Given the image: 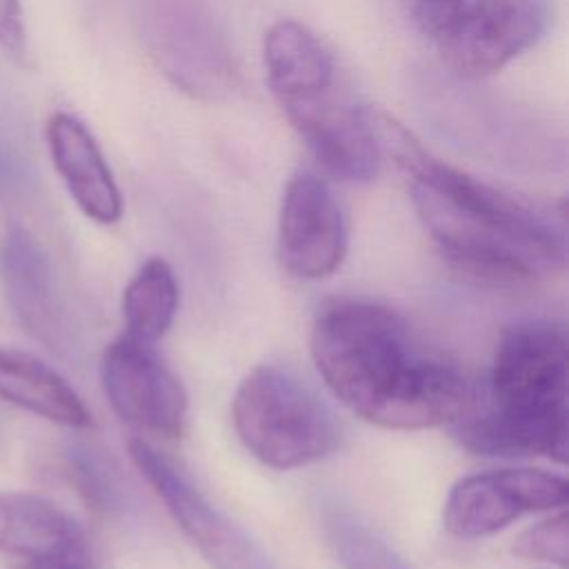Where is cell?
<instances>
[{"instance_id":"obj_1","label":"cell","mask_w":569,"mask_h":569,"mask_svg":"<svg viewBox=\"0 0 569 569\" xmlns=\"http://www.w3.org/2000/svg\"><path fill=\"white\" fill-rule=\"evenodd\" d=\"M380 149L411 176V200L438 251L465 276L489 284H529L565 267L560 220L431 156L385 113L371 116Z\"/></svg>"},{"instance_id":"obj_2","label":"cell","mask_w":569,"mask_h":569,"mask_svg":"<svg viewBox=\"0 0 569 569\" xmlns=\"http://www.w3.org/2000/svg\"><path fill=\"white\" fill-rule=\"evenodd\" d=\"M311 358L327 389L382 429L451 425L473 400L460 369L427 351L396 311L376 302L325 307L313 320Z\"/></svg>"},{"instance_id":"obj_3","label":"cell","mask_w":569,"mask_h":569,"mask_svg":"<svg viewBox=\"0 0 569 569\" xmlns=\"http://www.w3.org/2000/svg\"><path fill=\"white\" fill-rule=\"evenodd\" d=\"M478 456L567 460V336L549 320L507 327L496 345L487 402L449 425Z\"/></svg>"},{"instance_id":"obj_4","label":"cell","mask_w":569,"mask_h":569,"mask_svg":"<svg viewBox=\"0 0 569 569\" xmlns=\"http://www.w3.org/2000/svg\"><path fill=\"white\" fill-rule=\"evenodd\" d=\"M231 420L244 449L280 471L313 465L342 440L329 405L278 365H260L242 378L231 400Z\"/></svg>"},{"instance_id":"obj_5","label":"cell","mask_w":569,"mask_h":569,"mask_svg":"<svg viewBox=\"0 0 569 569\" xmlns=\"http://www.w3.org/2000/svg\"><path fill=\"white\" fill-rule=\"evenodd\" d=\"M138 20L149 58L176 89L213 102L238 87L233 53L198 0H140Z\"/></svg>"},{"instance_id":"obj_6","label":"cell","mask_w":569,"mask_h":569,"mask_svg":"<svg viewBox=\"0 0 569 569\" xmlns=\"http://www.w3.org/2000/svg\"><path fill=\"white\" fill-rule=\"evenodd\" d=\"M129 456L171 520L213 569H276L262 547L149 442L131 440Z\"/></svg>"},{"instance_id":"obj_7","label":"cell","mask_w":569,"mask_h":569,"mask_svg":"<svg viewBox=\"0 0 569 569\" xmlns=\"http://www.w3.org/2000/svg\"><path fill=\"white\" fill-rule=\"evenodd\" d=\"M569 498L565 476L509 467L460 478L442 505V527L460 540H478L509 527L525 513L562 509Z\"/></svg>"},{"instance_id":"obj_8","label":"cell","mask_w":569,"mask_h":569,"mask_svg":"<svg viewBox=\"0 0 569 569\" xmlns=\"http://www.w3.org/2000/svg\"><path fill=\"white\" fill-rule=\"evenodd\" d=\"M100 380L111 409L131 427L176 438L187 420V391L158 351L127 333L107 345Z\"/></svg>"},{"instance_id":"obj_9","label":"cell","mask_w":569,"mask_h":569,"mask_svg":"<svg viewBox=\"0 0 569 569\" xmlns=\"http://www.w3.org/2000/svg\"><path fill=\"white\" fill-rule=\"evenodd\" d=\"M278 260L300 280L331 276L347 253V220L331 187L311 171L291 176L278 213Z\"/></svg>"},{"instance_id":"obj_10","label":"cell","mask_w":569,"mask_h":569,"mask_svg":"<svg viewBox=\"0 0 569 569\" xmlns=\"http://www.w3.org/2000/svg\"><path fill=\"white\" fill-rule=\"evenodd\" d=\"M551 16V0H469L442 60L460 78L496 73L545 36Z\"/></svg>"},{"instance_id":"obj_11","label":"cell","mask_w":569,"mask_h":569,"mask_svg":"<svg viewBox=\"0 0 569 569\" xmlns=\"http://www.w3.org/2000/svg\"><path fill=\"white\" fill-rule=\"evenodd\" d=\"M336 87L280 107L329 176L367 182L376 178L382 158L373 120L369 111L342 98Z\"/></svg>"},{"instance_id":"obj_12","label":"cell","mask_w":569,"mask_h":569,"mask_svg":"<svg viewBox=\"0 0 569 569\" xmlns=\"http://www.w3.org/2000/svg\"><path fill=\"white\" fill-rule=\"evenodd\" d=\"M0 278L13 316L29 336L56 353L71 349L69 316L42 244L11 222L0 244Z\"/></svg>"},{"instance_id":"obj_13","label":"cell","mask_w":569,"mask_h":569,"mask_svg":"<svg viewBox=\"0 0 569 569\" xmlns=\"http://www.w3.org/2000/svg\"><path fill=\"white\" fill-rule=\"evenodd\" d=\"M0 551L27 569H93L80 525L56 502L0 489Z\"/></svg>"},{"instance_id":"obj_14","label":"cell","mask_w":569,"mask_h":569,"mask_svg":"<svg viewBox=\"0 0 569 569\" xmlns=\"http://www.w3.org/2000/svg\"><path fill=\"white\" fill-rule=\"evenodd\" d=\"M47 147L78 209L98 224L118 222L122 218V196L87 124L67 111H56L47 120Z\"/></svg>"},{"instance_id":"obj_15","label":"cell","mask_w":569,"mask_h":569,"mask_svg":"<svg viewBox=\"0 0 569 569\" xmlns=\"http://www.w3.org/2000/svg\"><path fill=\"white\" fill-rule=\"evenodd\" d=\"M267 82L278 104L338 84V69L325 44L300 22L278 20L262 40Z\"/></svg>"},{"instance_id":"obj_16","label":"cell","mask_w":569,"mask_h":569,"mask_svg":"<svg viewBox=\"0 0 569 569\" xmlns=\"http://www.w3.org/2000/svg\"><path fill=\"white\" fill-rule=\"evenodd\" d=\"M0 398L69 429H89L91 413L76 389L40 358L0 347Z\"/></svg>"},{"instance_id":"obj_17","label":"cell","mask_w":569,"mask_h":569,"mask_svg":"<svg viewBox=\"0 0 569 569\" xmlns=\"http://www.w3.org/2000/svg\"><path fill=\"white\" fill-rule=\"evenodd\" d=\"M180 305V289L171 264L164 258H149L138 267L122 293L124 333L153 345L160 340Z\"/></svg>"},{"instance_id":"obj_18","label":"cell","mask_w":569,"mask_h":569,"mask_svg":"<svg viewBox=\"0 0 569 569\" xmlns=\"http://www.w3.org/2000/svg\"><path fill=\"white\" fill-rule=\"evenodd\" d=\"M322 536L342 569H413V565L358 511L329 500L320 511Z\"/></svg>"},{"instance_id":"obj_19","label":"cell","mask_w":569,"mask_h":569,"mask_svg":"<svg viewBox=\"0 0 569 569\" xmlns=\"http://www.w3.org/2000/svg\"><path fill=\"white\" fill-rule=\"evenodd\" d=\"M67 473L82 500L104 516L122 509V491L107 465L84 447H71L67 453Z\"/></svg>"},{"instance_id":"obj_20","label":"cell","mask_w":569,"mask_h":569,"mask_svg":"<svg viewBox=\"0 0 569 569\" xmlns=\"http://www.w3.org/2000/svg\"><path fill=\"white\" fill-rule=\"evenodd\" d=\"M513 553L525 560L549 562L567 569L569 562V520L565 507L558 513L527 527L513 542Z\"/></svg>"},{"instance_id":"obj_21","label":"cell","mask_w":569,"mask_h":569,"mask_svg":"<svg viewBox=\"0 0 569 569\" xmlns=\"http://www.w3.org/2000/svg\"><path fill=\"white\" fill-rule=\"evenodd\" d=\"M467 7L469 0H416L413 22L425 36L442 44L462 22Z\"/></svg>"},{"instance_id":"obj_22","label":"cell","mask_w":569,"mask_h":569,"mask_svg":"<svg viewBox=\"0 0 569 569\" xmlns=\"http://www.w3.org/2000/svg\"><path fill=\"white\" fill-rule=\"evenodd\" d=\"M0 49L18 62L27 60V31L20 0H0Z\"/></svg>"}]
</instances>
